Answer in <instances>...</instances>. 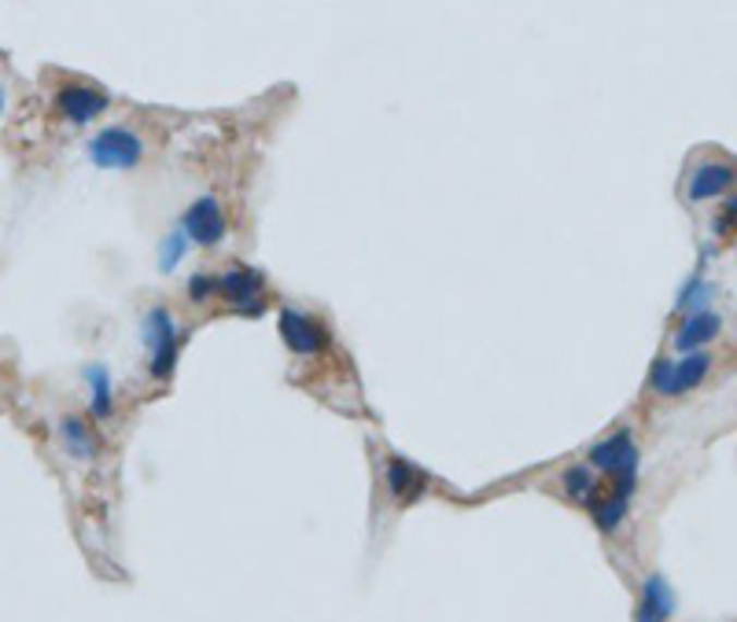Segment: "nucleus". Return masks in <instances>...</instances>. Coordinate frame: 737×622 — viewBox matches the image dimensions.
Wrapping results in <instances>:
<instances>
[{
    "mask_svg": "<svg viewBox=\"0 0 737 622\" xmlns=\"http://www.w3.org/2000/svg\"><path fill=\"white\" fill-rule=\"evenodd\" d=\"M144 159V141L133 130L111 125L89 141V162L96 170H133Z\"/></svg>",
    "mask_w": 737,
    "mask_h": 622,
    "instance_id": "7ed1b4c3",
    "label": "nucleus"
},
{
    "mask_svg": "<svg viewBox=\"0 0 737 622\" xmlns=\"http://www.w3.org/2000/svg\"><path fill=\"white\" fill-rule=\"evenodd\" d=\"M0 114H4V85H0Z\"/></svg>",
    "mask_w": 737,
    "mask_h": 622,
    "instance_id": "aec40b11",
    "label": "nucleus"
},
{
    "mask_svg": "<svg viewBox=\"0 0 737 622\" xmlns=\"http://www.w3.org/2000/svg\"><path fill=\"white\" fill-rule=\"evenodd\" d=\"M720 332H723V317L720 314H712V309H690V317L678 325L672 346L678 350V354H690V350L708 346Z\"/></svg>",
    "mask_w": 737,
    "mask_h": 622,
    "instance_id": "9b49d317",
    "label": "nucleus"
},
{
    "mask_svg": "<svg viewBox=\"0 0 737 622\" xmlns=\"http://www.w3.org/2000/svg\"><path fill=\"white\" fill-rule=\"evenodd\" d=\"M85 383H89V413L96 420H108L114 413V391H111V373L104 365L85 368Z\"/></svg>",
    "mask_w": 737,
    "mask_h": 622,
    "instance_id": "4468645a",
    "label": "nucleus"
},
{
    "mask_svg": "<svg viewBox=\"0 0 737 622\" xmlns=\"http://www.w3.org/2000/svg\"><path fill=\"white\" fill-rule=\"evenodd\" d=\"M277 328H280V339L288 343V350L299 357H314L325 350V328L317 325L314 317L299 314V309H280Z\"/></svg>",
    "mask_w": 737,
    "mask_h": 622,
    "instance_id": "1a4fd4ad",
    "label": "nucleus"
},
{
    "mask_svg": "<svg viewBox=\"0 0 737 622\" xmlns=\"http://www.w3.org/2000/svg\"><path fill=\"white\" fill-rule=\"evenodd\" d=\"M597 490V479H594V468H587V464H571L565 472V493L571 501H590Z\"/></svg>",
    "mask_w": 737,
    "mask_h": 622,
    "instance_id": "f3484780",
    "label": "nucleus"
},
{
    "mask_svg": "<svg viewBox=\"0 0 737 622\" xmlns=\"http://www.w3.org/2000/svg\"><path fill=\"white\" fill-rule=\"evenodd\" d=\"M590 464L597 472H605L608 479H624V475H638V446L630 439V431L608 435L605 442H597L590 450Z\"/></svg>",
    "mask_w": 737,
    "mask_h": 622,
    "instance_id": "0eeeda50",
    "label": "nucleus"
},
{
    "mask_svg": "<svg viewBox=\"0 0 737 622\" xmlns=\"http://www.w3.org/2000/svg\"><path fill=\"white\" fill-rule=\"evenodd\" d=\"M56 111H60L63 119L74 122V125L96 122L104 111H108V93H100L89 82H71V85H63V89L56 93Z\"/></svg>",
    "mask_w": 737,
    "mask_h": 622,
    "instance_id": "423d86ee",
    "label": "nucleus"
},
{
    "mask_svg": "<svg viewBox=\"0 0 737 622\" xmlns=\"http://www.w3.org/2000/svg\"><path fill=\"white\" fill-rule=\"evenodd\" d=\"M189 232H184V225H178V229H170L167 236H162V243H159V269L162 273H173V269L181 266L184 261V255H189Z\"/></svg>",
    "mask_w": 737,
    "mask_h": 622,
    "instance_id": "dca6fc26",
    "label": "nucleus"
},
{
    "mask_svg": "<svg viewBox=\"0 0 737 622\" xmlns=\"http://www.w3.org/2000/svg\"><path fill=\"white\" fill-rule=\"evenodd\" d=\"M181 225L189 232V240L200 243V247H215V243L226 240V214H221L215 196H203L192 203V207L184 210Z\"/></svg>",
    "mask_w": 737,
    "mask_h": 622,
    "instance_id": "9d476101",
    "label": "nucleus"
},
{
    "mask_svg": "<svg viewBox=\"0 0 737 622\" xmlns=\"http://www.w3.org/2000/svg\"><path fill=\"white\" fill-rule=\"evenodd\" d=\"M218 295L244 317H262L266 303H262V277L251 269H229L226 277H218Z\"/></svg>",
    "mask_w": 737,
    "mask_h": 622,
    "instance_id": "6e6552de",
    "label": "nucleus"
},
{
    "mask_svg": "<svg viewBox=\"0 0 737 622\" xmlns=\"http://www.w3.org/2000/svg\"><path fill=\"white\" fill-rule=\"evenodd\" d=\"M141 336L144 346H148V365L152 376L162 380V376L173 373V362H178V320L167 306H152L141 320Z\"/></svg>",
    "mask_w": 737,
    "mask_h": 622,
    "instance_id": "f257e3e1",
    "label": "nucleus"
},
{
    "mask_svg": "<svg viewBox=\"0 0 737 622\" xmlns=\"http://www.w3.org/2000/svg\"><path fill=\"white\" fill-rule=\"evenodd\" d=\"M708 373H712V354L690 350V354H682L678 362H656L653 373H649V387L664 398H678V394H690L693 387H701Z\"/></svg>",
    "mask_w": 737,
    "mask_h": 622,
    "instance_id": "f03ea898",
    "label": "nucleus"
},
{
    "mask_svg": "<svg viewBox=\"0 0 737 622\" xmlns=\"http://www.w3.org/2000/svg\"><path fill=\"white\" fill-rule=\"evenodd\" d=\"M60 439H63V450L71 453L74 461H93L96 456V435L89 431V424L77 420V416H63Z\"/></svg>",
    "mask_w": 737,
    "mask_h": 622,
    "instance_id": "2eb2a0df",
    "label": "nucleus"
},
{
    "mask_svg": "<svg viewBox=\"0 0 737 622\" xmlns=\"http://www.w3.org/2000/svg\"><path fill=\"white\" fill-rule=\"evenodd\" d=\"M730 225H737V196L726 203V218H720V225L715 229H720V236H723V229H730Z\"/></svg>",
    "mask_w": 737,
    "mask_h": 622,
    "instance_id": "6ab92c4d",
    "label": "nucleus"
},
{
    "mask_svg": "<svg viewBox=\"0 0 737 622\" xmlns=\"http://www.w3.org/2000/svg\"><path fill=\"white\" fill-rule=\"evenodd\" d=\"M672 611H675L672 586H667L661 575L645 578L642 600H638V608H635V619L638 622H661V619H672Z\"/></svg>",
    "mask_w": 737,
    "mask_h": 622,
    "instance_id": "ddd939ff",
    "label": "nucleus"
},
{
    "mask_svg": "<svg viewBox=\"0 0 737 622\" xmlns=\"http://www.w3.org/2000/svg\"><path fill=\"white\" fill-rule=\"evenodd\" d=\"M737 184V167L726 159H701L697 167H690L682 184V196L686 203H708V199H720L726 196Z\"/></svg>",
    "mask_w": 737,
    "mask_h": 622,
    "instance_id": "20e7f679",
    "label": "nucleus"
},
{
    "mask_svg": "<svg viewBox=\"0 0 737 622\" xmlns=\"http://www.w3.org/2000/svg\"><path fill=\"white\" fill-rule=\"evenodd\" d=\"M384 475H387V490H391V498L402 501V504L421 501L424 486H428L424 472H416L410 461H402V456H387Z\"/></svg>",
    "mask_w": 737,
    "mask_h": 622,
    "instance_id": "f8f14e48",
    "label": "nucleus"
},
{
    "mask_svg": "<svg viewBox=\"0 0 737 622\" xmlns=\"http://www.w3.org/2000/svg\"><path fill=\"white\" fill-rule=\"evenodd\" d=\"M215 295H218V277L200 273V277L189 280V298H192V303H207V298H215Z\"/></svg>",
    "mask_w": 737,
    "mask_h": 622,
    "instance_id": "a211bd4d",
    "label": "nucleus"
},
{
    "mask_svg": "<svg viewBox=\"0 0 737 622\" xmlns=\"http://www.w3.org/2000/svg\"><path fill=\"white\" fill-rule=\"evenodd\" d=\"M635 483H638V475H624V479H613L608 490H601V486H597L594 498L587 501L590 516H594V523L605 534H613V530L624 527V520L630 512V493H635Z\"/></svg>",
    "mask_w": 737,
    "mask_h": 622,
    "instance_id": "39448f33",
    "label": "nucleus"
}]
</instances>
